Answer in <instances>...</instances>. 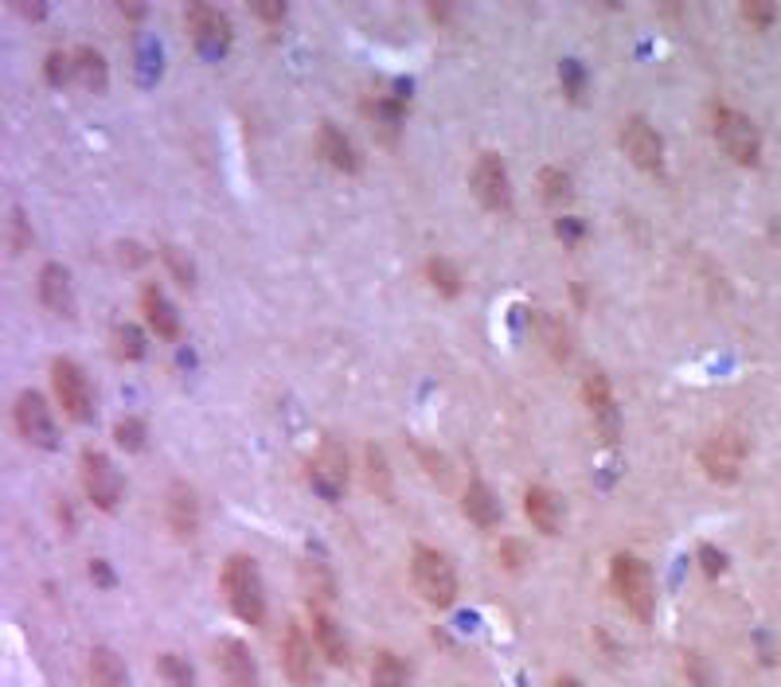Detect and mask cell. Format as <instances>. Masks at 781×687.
<instances>
[{
  "label": "cell",
  "mask_w": 781,
  "mask_h": 687,
  "mask_svg": "<svg viewBox=\"0 0 781 687\" xmlns=\"http://www.w3.org/2000/svg\"><path fill=\"white\" fill-rule=\"evenodd\" d=\"M501 562H504V567H512V570H516L520 562H524V547H520V544H512V539H508V544L501 547Z\"/></svg>",
  "instance_id": "42"
},
{
  "label": "cell",
  "mask_w": 781,
  "mask_h": 687,
  "mask_svg": "<svg viewBox=\"0 0 781 687\" xmlns=\"http://www.w3.org/2000/svg\"><path fill=\"white\" fill-rule=\"evenodd\" d=\"M540 185H543V200L547 203H566L574 196V188H571V177H566L563 168H543V177H540Z\"/></svg>",
  "instance_id": "33"
},
{
  "label": "cell",
  "mask_w": 781,
  "mask_h": 687,
  "mask_svg": "<svg viewBox=\"0 0 781 687\" xmlns=\"http://www.w3.org/2000/svg\"><path fill=\"white\" fill-rule=\"evenodd\" d=\"M224 594L227 606L235 609V617L247 625L266 621V586L258 575V562L250 555H231L224 567Z\"/></svg>",
  "instance_id": "1"
},
{
  "label": "cell",
  "mask_w": 781,
  "mask_h": 687,
  "mask_svg": "<svg viewBox=\"0 0 781 687\" xmlns=\"http://www.w3.org/2000/svg\"><path fill=\"white\" fill-rule=\"evenodd\" d=\"M684 668H688V676L695 679L700 687H711V676H708V668H703V660L695 653H688V660H684Z\"/></svg>",
  "instance_id": "41"
},
{
  "label": "cell",
  "mask_w": 781,
  "mask_h": 687,
  "mask_svg": "<svg viewBox=\"0 0 781 687\" xmlns=\"http://www.w3.org/2000/svg\"><path fill=\"white\" fill-rule=\"evenodd\" d=\"M113 438H118L121 449H145V422L141 418H121L118 426H113Z\"/></svg>",
  "instance_id": "34"
},
{
  "label": "cell",
  "mask_w": 781,
  "mask_h": 687,
  "mask_svg": "<svg viewBox=\"0 0 781 687\" xmlns=\"http://www.w3.org/2000/svg\"><path fill=\"white\" fill-rule=\"evenodd\" d=\"M540 336H543V344L551 348V356L555 360H571V328L563 325L558 317H540Z\"/></svg>",
  "instance_id": "30"
},
{
  "label": "cell",
  "mask_w": 781,
  "mask_h": 687,
  "mask_svg": "<svg viewBox=\"0 0 781 687\" xmlns=\"http://www.w3.org/2000/svg\"><path fill=\"white\" fill-rule=\"evenodd\" d=\"M309 621H313V640H317L320 656H325L333 668H348L352 656H348V640H344L340 625H336L320 606H309Z\"/></svg>",
  "instance_id": "18"
},
{
  "label": "cell",
  "mask_w": 781,
  "mask_h": 687,
  "mask_svg": "<svg viewBox=\"0 0 781 687\" xmlns=\"http://www.w3.org/2000/svg\"><path fill=\"white\" fill-rule=\"evenodd\" d=\"M473 192L488 211H508L512 208V180L508 168L496 152H481L477 168H473Z\"/></svg>",
  "instance_id": "11"
},
{
  "label": "cell",
  "mask_w": 781,
  "mask_h": 687,
  "mask_svg": "<svg viewBox=\"0 0 781 687\" xmlns=\"http://www.w3.org/2000/svg\"><path fill=\"white\" fill-rule=\"evenodd\" d=\"M157 671H160V679H165L168 687H196V671H191V664L184 660V656H176V653H160L157 656Z\"/></svg>",
  "instance_id": "31"
},
{
  "label": "cell",
  "mask_w": 781,
  "mask_h": 687,
  "mask_svg": "<svg viewBox=\"0 0 781 687\" xmlns=\"http://www.w3.org/2000/svg\"><path fill=\"white\" fill-rule=\"evenodd\" d=\"M558 79H563V94L579 102L582 90H586V71H582V63H574V59H566L563 71H558Z\"/></svg>",
  "instance_id": "35"
},
{
  "label": "cell",
  "mask_w": 781,
  "mask_h": 687,
  "mask_svg": "<svg viewBox=\"0 0 781 687\" xmlns=\"http://www.w3.org/2000/svg\"><path fill=\"white\" fill-rule=\"evenodd\" d=\"M309 485L317 488L325 500H340L348 488V457L340 454L336 441H325L320 454L309 461Z\"/></svg>",
  "instance_id": "13"
},
{
  "label": "cell",
  "mask_w": 781,
  "mask_h": 687,
  "mask_svg": "<svg viewBox=\"0 0 781 687\" xmlns=\"http://www.w3.org/2000/svg\"><path fill=\"white\" fill-rule=\"evenodd\" d=\"M188 32H191V40H196V48L208 59L227 56V48H231V20L219 9H211V4H191Z\"/></svg>",
  "instance_id": "8"
},
{
  "label": "cell",
  "mask_w": 781,
  "mask_h": 687,
  "mask_svg": "<svg viewBox=\"0 0 781 687\" xmlns=\"http://www.w3.org/2000/svg\"><path fill=\"white\" fill-rule=\"evenodd\" d=\"M462 511H465V520L469 524H477V528H496L501 524V500L493 496V488L485 485V480H469V488H465V496H462Z\"/></svg>",
  "instance_id": "21"
},
{
  "label": "cell",
  "mask_w": 781,
  "mask_h": 687,
  "mask_svg": "<svg viewBox=\"0 0 781 687\" xmlns=\"http://www.w3.org/2000/svg\"><path fill=\"white\" fill-rule=\"evenodd\" d=\"M622 149H625V157H630L637 168H645V172H656V168L664 165V141L645 118L625 121V126H622Z\"/></svg>",
  "instance_id": "14"
},
{
  "label": "cell",
  "mask_w": 781,
  "mask_h": 687,
  "mask_svg": "<svg viewBox=\"0 0 781 687\" xmlns=\"http://www.w3.org/2000/svg\"><path fill=\"white\" fill-rule=\"evenodd\" d=\"M700 562H703V570H708V578H719L726 570V559H723V551H715L711 544H703L700 547Z\"/></svg>",
  "instance_id": "38"
},
{
  "label": "cell",
  "mask_w": 781,
  "mask_h": 687,
  "mask_svg": "<svg viewBox=\"0 0 781 687\" xmlns=\"http://www.w3.org/2000/svg\"><path fill=\"white\" fill-rule=\"evenodd\" d=\"M610 583H614V594L622 598V606L630 609L637 621H653L656 583H653L649 562H641L637 555H614V562H610Z\"/></svg>",
  "instance_id": "2"
},
{
  "label": "cell",
  "mask_w": 781,
  "mask_h": 687,
  "mask_svg": "<svg viewBox=\"0 0 781 687\" xmlns=\"http://www.w3.org/2000/svg\"><path fill=\"white\" fill-rule=\"evenodd\" d=\"M79 477H82V492L95 508L102 511H113L121 500V477L113 469V461L102 454V449H82V461H79Z\"/></svg>",
  "instance_id": "5"
},
{
  "label": "cell",
  "mask_w": 781,
  "mask_h": 687,
  "mask_svg": "<svg viewBox=\"0 0 781 687\" xmlns=\"http://www.w3.org/2000/svg\"><path fill=\"white\" fill-rule=\"evenodd\" d=\"M411 578H415L418 594H423L431 606L446 609L457 598V570L434 547H415V559H411Z\"/></svg>",
  "instance_id": "3"
},
{
  "label": "cell",
  "mask_w": 781,
  "mask_h": 687,
  "mask_svg": "<svg viewBox=\"0 0 781 687\" xmlns=\"http://www.w3.org/2000/svg\"><path fill=\"white\" fill-rule=\"evenodd\" d=\"M364 110H367V118L375 121V129H379L387 141H395V133H399V126H403V102H395V98H375Z\"/></svg>",
  "instance_id": "26"
},
{
  "label": "cell",
  "mask_w": 781,
  "mask_h": 687,
  "mask_svg": "<svg viewBox=\"0 0 781 687\" xmlns=\"http://www.w3.org/2000/svg\"><path fill=\"white\" fill-rule=\"evenodd\" d=\"M372 687H411V676L395 653H375L372 660Z\"/></svg>",
  "instance_id": "27"
},
{
  "label": "cell",
  "mask_w": 781,
  "mask_h": 687,
  "mask_svg": "<svg viewBox=\"0 0 781 687\" xmlns=\"http://www.w3.org/2000/svg\"><path fill=\"white\" fill-rule=\"evenodd\" d=\"M90 578H95L98 586H113V575H110V567H106L102 559L90 562Z\"/></svg>",
  "instance_id": "43"
},
{
  "label": "cell",
  "mask_w": 781,
  "mask_h": 687,
  "mask_svg": "<svg viewBox=\"0 0 781 687\" xmlns=\"http://www.w3.org/2000/svg\"><path fill=\"white\" fill-rule=\"evenodd\" d=\"M555 687H586V684H582V679H574V676H558Z\"/></svg>",
  "instance_id": "46"
},
{
  "label": "cell",
  "mask_w": 781,
  "mask_h": 687,
  "mask_svg": "<svg viewBox=\"0 0 781 687\" xmlns=\"http://www.w3.org/2000/svg\"><path fill=\"white\" fill-rule=\"evenodd\" d=\"M160 258L168 262V270L176 273V281H180V286H196V270H191V262L180 255V250H176V247H160Z\"/></svg>",
  "instance_id": "36"
},
{
  "label": "cell",
  "mask_w": 781,
  "mask_h": 687,
  "mask_svg": "<svg viewBox=\"0 0 781 687\" xmlns=\"http://www.w3.org/2000/svg\"><path fill=\"white\" fill-rule=\"evenodd\" d=\"M715 141L734 165H758L762 160V133L747 113L731 110V106H719L715 110Z\"/></svg>",
  "instance_id": "4"
},
{
  "label": "cell",
  "mask_w": 781,
  "mask_h": 687,
  "mask_svg": "<svg viewBox=\"0 0 781 687\" xmlns=\"http://www.w3.org/2000/svg\"><path fill=\"white\" fill-rule=\"evenodd\" d=\"M40 301L48 305L56 317H75V289H71V273L59 262H48L40 270Z\"/></svg>",
  "instance_id": "19"
},
{
  "label": "cell",
  "mask_w": 781,
  "mask_h": 687,
  "mask_svg": "<svg viewBox=\"0 0 781 687\" xmlns=\"http://www.w3.org/2000/svg\"><path fill=\"white\" fill-rule=\"evenodd\" d=\"M165 520H168V528H172V536H176V539H191V536H196V531H200V500H196V492H191V485H184V480H176V485L168 488Z\"/></svg>",
  "instance_id": "15"
},
{
  "label": "cell",
  "mask_w": 781,
  "mask_h": 687,
  "mask_svg": "<svg viewBox=\"0 0 781 687\" xmlns=\"http://www.w3.org/2000/svg\"><path fill=\"white\" fill-rule=\"evenodd\" d=\"M258 17H263V20H281V17H286V4H263Z\"/></svg>",
  "instance_id": "44"
},
{
  "label": "cell",
  "mask_w": 781,
  "mask_h": 687,
  "mask_svg": "<svg viewBox=\"0 0 781 687\" xmlns=\"http://www.w3.org/2000/svg\"><path fill=\"white\" fill-rule=\"evenodd\" d=\"M141 312H145V320H149V328L160 336V340H176V336H180V317H176V309L168 305L165 289L145 286L141 289Z\"/></svg>",
  "instance_id": "22"
},
{
  "label": "cell",
  "mask_w": 781,
  "mask_h": 687,
  "mask_svg": "<svg viewBox=\"0 0 781 687\" xmlns=\"http://www.w3.org/2000/svg\"><path fill=\"white\" fill-rule=\"evenodd\" d=\"M28 247V223H24V211H12V250H24Z\"/></svg>",
  "instance_id": "40"
},
{
  "label": "cell",
  "mask_w": 781,
  "mask_h": 687,
  "mask_svg": "<svg viewBox=\"0 0 781 687\" xmlns=\"http://www.w3.org/2000/svg\"><path fill=\"white\" fill-rule=\"evenodd\" d=\"M216 664L224 668L227 684L231 687H258V664L250 656V648L235 637H224L216 645Z\"/></svg>",
  "instance_id": "16"
},
{
  "label": "cell",
  "mask_w": 781,
  "mask_h": 687,
  "mask_svg": "<svg viewBox=\"0 0 781 687\" xmlns=\"http://www.w3.org/2000/svg\"><path fill=\"white\" fill-rule=\"evenodd\" d=\"M51 387H56V399L67 418H75V422H90L95 418V395H90L87 376H82V368L75 360L51 364Z\"/></svg>",
  "instance_id": "6"
},
{
  "label": "cell",
  "mask_w": 781,
  "mask_h": 687,
  "mask_svg": "<svg viewBox=\"0 0 781 687\" xmlns=\"http://www.w3.org/2000/svg\"><path fill=\"white\" fill-rule=\"evenodd\" d=\"M317 653L313 640L305 637L301 625H289L286 637H281V668L294 679L297 687H317L320 684V668H317Z\"/></svg>",
  "instance_id": "9"
},
{
  "label": "cell",
  "mask_w": 781,
  "mask_h": 687,
  "mask_svg": "<svg viewBox=\"0 0 781 687\" xmlns=\"http://www.w3.org/2000/svg\"><path fill=\"white\" fill-rule=\"evenodd\" d=\"M742 457H747V441H742L734 430L711 434V438L700 446V465H703V472H708L711 480H719V485H731V480H739Z\"/></svg>",
  "instance_id": "7"
},
{
  "label": "cell",
  "mask_w": 781,
  "mask_h": 687,
  "mask_svg": "<svg viewBox=\"0 0 781 687\" xmlns=\"http://www.w3.org/2000/svg\"><path fill=\"white\" fill-rule=\"evenodd\" d=\"M558 235H566V239H574V235H582V227L574 223V219H566V223H558Z\"/></svg>",
  "instance_id": "45"
},
{
  "label": "cell",
  "mask_w": 781,
  "mask_h": 687,
  "mask_svg": "<svg viewBox=\"0 0 781 687\" xmlns=\"http://www.w3.org/2000/svg\"><path fill=\"white\" fill-rule=\"evenodd\" d=\"M426 278H431V286L438 289L442 297L462 293V270H457L449 258H431V262H426Z\"/></svg>",
  "instance_id": "29"
},
{
  "label": "cell",
  "mask_w": 781,
  "mask_h": 687,
  "mask_svg": "<svg viewBox=\"0 0 781 687\" xmlns=\"http://www.w3.org/2000/svg\"><path fill=\"white\" fill-rule=\"evenodd\" d=\"M113 352L121 356V360H141L145 356V336L137 325H118L113 328Z\"/></svg>",
  "instance_id": "32"
},
{
  "label": "cell",
  "mask_w": 781,
  "mask_h": 687,
  "mask_svg": "<svg viewBox=\"0 0 781 687\" xmlns=\"http://www.w3.org/2000/svg\"><path fill=\"white\" fill-rule=\"evenodd\" d=\"M87 671H90V684H95V687H129L126 664H121V656L113 653V648H106V645L90 648Z\"/></svg>",
  "instance_id": "23"
},
{
  "label": "cell",
  "mask_w": 781,
  "mask_h": 687,
  "mask_svg": "<svg viewBox=\"0 0 781 687\" xmlns=\"http://www.w3.org/2000/svg\"><path fill=\"white\" fill-rule=\"evenodd\" d=\"M364 465H367V485H372V492L383 496V500H395V477H390L387 454H383L379 446H367Z\"/></svg>",
  "instance_id": "25"
},
{
  "label": "cell",
  "mask_w": 781,
  "mask_h": 687,
  "mask_svg": "<svg viewBox=\"0 0 781 687\" xmlns=\"http://www.w3.org/2000/svg\"><path fill=\"white\" fill-rule=\"evenodd\" d=\"M75 74V56H63V51H51L48 56V79L51 82H67Z\"/></svg>",
  "instance_id": "37"
},
{
  "label": "cell",
  "mask_w": 781,
  "mask_h": 687,
  "mask_svg": "<svg viewBox=\"0 0 781 687\" xmlns=\"http://www.w3.org/2000/svg\"><path fill=\"white\" fill-rule=\"evenodd\" d=\"M742 20L754 24V28H765L773 20V9H770V4H742Z\"/></svg>",
  "instance_id": "39"
},
{
  "label": "cell",
  "mask_w": 781,
  "mask_h": 687,
  "mask_svg": "<svg viewBox=\"0 0 781 687\" xmlns=\"http://www.w3.org/2000/svg\"><path fill=\"white\" fill-rule=\"evenodd\" d=\"M317 149H320V157L333 168H340V172H359V149L352 145V137L344 133V129L333 126V121H320Z\"/></svg>",
  "instance_id": "20"
},
{
  "label": "cell",
  "mask_w": 781,
  "mask_h": 687,
  "mask_svg": "<svg viewBox=\"0 0 781 687\" xmlns=\"http://www.w3.org/2000/svg\"><path fill=\"white\" fill-rule=\"evenodd\" d=\"M586 407H591V418H594V430L602 434L606 446H617L622 438V415H617V402H614V391H610V379L602 371L586 376Z\"/></svg>",
  "instance_id": "12"
},
{
  "label": "cell",
  "mask_w": 781,
  "mask_h": 687,
  "mask_svg": "<svg viewBox=\"0 0 781 687\" xmlns=\"http://www.w3.org/2000/svg\"><path fill=\"white\" fill-rule=\"evenodd\" d=\"M75 74H79V79L87 82L95 94H102V90H106V59H102V51H95V48H79V51H75Z\"/></svg>",
  "instance_id": "28"
},
{
  "label": "cell",
  "mask_w": 781,
  "mask_h": 687,
  "mask_svg": "<svg viewBox=\"0 0 781 687\" xmlns=\"http://www.w3.org/2000/svg\"><path fill=\"white\" fill-rule=\"evenodd\" d=\"M12 418H17V430H20V438H24L28 446H36V449H56L59 446V441H56V422H51V410H48V402H43L36 391H20Z\"/></svg>",
  "instance_id": "10"
},
{
  "label": "cell",
  "mask_w": 781,
  "mask_h": 687,
  "mask_svg": "<svg viewBox=\"0 0 781 687\" xmlns=\"http://www.w3.org/2000/svg\"><path fill=\"white\" fill-rule=\"evenodd\" d=\"M301 583H305V594H309V606H320V601L336 598V583H333V575H328V567L320 559H305L301 562Z\"/></svg>",
  "instance_id": "24"
},
{
  "label": "cell",
  "mask_w": 781,
  "mask_h": 687,
  "mask_svg": "<svg viewBox=\"0 0 781 687\" xmlns=\"http://www.w3.org/2000/svg\"><path fill=\"white\" fill-rule=\"evenodd\" d=\"M524 511H527V520H532V528L543 531V536H558V528H563V500H558L551 488H543V485L527 488Z\"/></svg>",
  "instance_id": "17"
}]
</instances>
